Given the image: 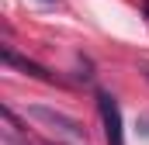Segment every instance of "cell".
Instances as JSON below:
<instances>
[{"instance_id": "cell-3", "label": "cell", "mask_w": 149, "mask_h": 145, "mask_svg": "<svg viewBox=\"0 0 149 145\" xmlns=\"http://www.w3.org/2000/svg\"><path fill=\"white\" fill-rule=\"evenodd\" d=\"M0 55H3V62H7V66H14V69L28 72V76H35V79H45V83L52 79V72L45 69V66H38V62H31V59H21L10 45H3V48H0Z\"/></svg>"}, {"instance_id": "cell-1", "label": "cell", "mask_w": 149, "mask_h": 145, "mask_svg": "<svg viewBox=\"0 0 149 145\" xmlns=\"http://www.w3.org/2000/svg\"><path fill=\"white\" fill-rule=\"evenodd\" d=\"M28 117H35L38 124H45L49 131H56V135H63L70 142H83V135H87L76 117L63 114V110H52V107H45V104H31L28 107Z\"/></svg>"}, {"instance_id": "cell-2", "label": "cell", "mask_w": 149, "mask_h": 145, "mask_svg": "<svg viewBox=\"0 0 149 145\" xmlns=\"http://www.w3.org/2000/svg\"><path fill=\"white\" fill-rule=\"evenodd\" d=\"M97 110H101V121H104V138L108 145H125V131H121V110H118V100L111 93L97 90Z\"/></svg>"}]
</instances>
